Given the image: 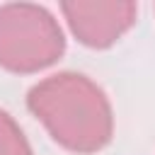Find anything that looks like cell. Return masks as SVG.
I'll use <instances>...</instances> for the list:
<instances>
[{"label": "cell", "instance_id": "6da1fadb", "mask_svg": "<svg viewBox=\"0 0 155 155\" xmlns=\"http://www.w3.org/2000/svg\"><path fill=\"white\" fill-rule=\"evenodd\" d=\"M27 107L70 153H97L114 136L111 104L104 90L82 73L63 70L44 78L29 90Z\"/></svg>", "mask_w": 155, "mask_h": 155}, {"label": "cell", "instance_id": "7a4b0ae2", "mask_svg": "<svg viewBox=\"0 0 155 155\" xmlns=\"http://www.w3.org/2000/svg\"><path fill=\"white\" fill-rule=\"evenodd\" d=\"M65 53V36L58 19L34 2L0 5V65L29 75L53 65Z\"/></svg>", "mask_w": 155, "mask_h": 155}, {"label": "cell", "instance_id": "3957f363", "mask_svg": "<svg viewBox=\"0 0 155 155\" xmlns=\"http://www.w3.org/2000/svg\"><path fill=\"white\" fill-rule=\"evenodd\" d=\"M61 12L73 36L87 48H109L136 22L138 5L126 0H68Z\"/></svg>", "mask_w": 155, "mask_h": 155}, {"label": "cell", "instance_id": "277c9868", "mask_svg": "<svg viewBox=\"0 0 155 155\" xmlns=\"http://www.w3.org/2000/svg\"><path fill=\"white\" fill-rule=\"evenodd\" d=\"M0 155H34L22 128L5 109H0Z\"/></svg>", "mask_w": 155, "mask_h": 155}]
</instances>
